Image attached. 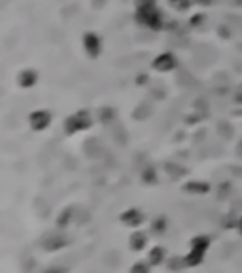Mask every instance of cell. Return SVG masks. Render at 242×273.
<instances>
[{
	"instance_id": "obj_1",
	"label": "cell",
	"mask_w": 242,
	"mask_h": 273,
	"mask_svg": "<svg viewBox=\"0 0 242 273\" xmlns=\"http://www.w3.org/2000/svg\"><path fill=\"white\" fill-rule=\"evenodd\" d=\"M137 15H138V21L142 23V25H146V27L153 29V31L161 29L163 17H161V13L155 10V6H149V8H142V10H138Z\"/></svg>"
},
{
	"instance_id": "obj_2",
	"label": "cell",
	"mask_w": 242,
	"mask_h": 273,
	"mask_svg": "<svg viewBox=\"0 0 242 273\" xmlns=\"http://www.w3.org/2000/svg\"><path fill=\"white\" fill-rule=\"evenodd\" d=\"M91 126V118L87 112H78L66 120V133H78L82 129H87Z\"/></svg>"
},
{
	"instance_id": "obj_3",
	"label": "cell",
	"mask_w": 242,
	"mask_h": 273,
	"mask_svg": "<svg viewBox=\"0 0 242 273\" xmlns=\"http://www.w3.org/2000/svg\"><path fill=\"white\" fill-rule=\"evenodd\" d=\"M208 249V237H197L193 239V245H191V252L188 256V264L193 266V264H199L202 260V254Z\"/></svg>"
},
{
	"instance_id": "obj_4",
	"label": "cell",
	"mask_w": 242,
	"mask_h": 273,
	"mask_svg": "<svg viewBox=\"0 0 242 273\" xmlns=\"http://www.w3.org/2000/svg\"><path fill=\"white\" fill-rule=\"evenodd\" d=\"M84 46L89 57H97V55L100 53V40H98V36H97L95 32H87V34H85Z\"/></svg>"
},
{
	"instance_id": "obj_5",
	"label": "cell",
	"mask_w": 242,
	"mask_h": 273,
	"mask_svg": "<svg viewBox=\"0 0 242 273\" xmlns=\"http://www.w3.org/2000/svg\"><path fill=\"white\" fill-rule=\"evenodd\" d=\"M174 67H176V57L172 53H163V55H159L157 59L153 61V68H157L161 72L172 70Z\"/></svg>"
},
{
	"instance_id": "obj_6",
	"label": "cell",
	"mask_w": 242,
	"mask_h": 273,
	"mask_svg": "<svg viewBox=\"0 0 242 273\" xmlns=\"http://www.w3.org/2000/svg\"><path fill=\"white\" fill-rule=\"evenodd\" d=\"M49 120H51L49 112L38 110V112H32L31 114V126H32V129L40 131V129H46V127L49 126Z\"/></svg>"
},
{
	"instance_id": "obj_7",
	"label": "cell",
	"mask_w": 242,
	"mask_h": 273,
	"mask_svg": "<svg viewBox=\"0 0 242 273\" xmlns=\"http://www.w3.org/2000/svg\"><path fill=\"white\" fill-rule=\"evenodd\" d=\"M19 82H21L23 87H31L36 82V72L34 70H23L21 76H19Z\"/></svg>"
},
{
	"instance_id": "obj_8",
	"label": "cell",
	"mask_w": 242,
	"mask_h": 273,
	"mask_svg": "<svg viewBox=\"0 0 242 273\" xmlns=\"http://www.w3.org/2000/svg\"><path fill=\"white\" fill-rule=\"evenodd\" d=\"M123 222L138 224V222H140V214H138V210H127L125 214H123Z\"/></svg>"
},
{
	"instance_id": "obj_9",
	"label": "cell",
	"mask_w": 242,
	"mask_h": 273,
	"mask_svg": "<svg viewBox=\"0 0 242 273\" xmlns=\"http://www.w3.org/2000/svg\"><path fill=\"white\" fill-rule=\"evenodd\" d=\"M144 241H146V237H144L142 233H137V235H133V237H131V243H133L131 247L138 251V249H142V247H144Z\"/></svg>"
},
{
	"instance_id": "obj_10",
	"label": "cell",
	"mask_w": 242,
	"mask_h": 273,
	"mask_svg": "<svg viewBox=\"0 0 242 273\" xmlns=\"http://www.w3.org/2000/svg\"><path fill=\"white\" fill-rule=\"evenodd\" d=\"M170 4L176 8V10H188L190 8V0H170Z\"/></svg>"
},
{
	"instance_id": "obj_11",
	"label": "cell",
	"mask_w": 242,
	"mask_h": 273,
	"mask_svg": "<svg viewBox=\"0 0 242 273\" xmlns=\"http://www.w3.org/2000/svg\"><path fill=\"white\" fill-rule=\"evenodd\" d=\"M161 258H163V251H161V249H153V251L149 252V260L153 264H159Z\"/></svg>"
},
{
	"instance_id": "obj_12",
	"label": "cell",
	"mask_w": 242,
	"mask_h": 273,
	"mask_svg": "<svg viewBox=\"0 0 242 273\" xmlns=\"http://www.w3.org/2000/svg\"><path fill=\"white\" fill-rule=\"evenodd\" d=\"M149 6H155L153 0H137V8L142 10V8H149Z\"/></svg>"
},
{
	"instance_id": "obj_13",
	"label": "cell",
	"mask_w": 242,
	"mask_h": 273,
	"mask_svg": "<svg viewBox=\"0 0 242 273\" xmlns=\"http://www.w3.org/2000/svg\"><path fill=\"white\" fill-rule=\"evenodd\" d=\"M190 190H197V192H206V186H188Z\"/></svg>"
},
{
	"instance_id": "obj_14",
	"label": "cell",
	"mask_w": 242,
	"mask_h": 273,
	"mask_svg": "<svg viewBox=\"0 0 242 273\" xmlns=\"http://www.w3.org/2000/svg\"><path fill=\"white\" fill-rule=\"evenodd\" d=\"M197 2H200V4H210V0H197Z\"/></svg>"
},
{
	"instance_id": "obj_15",
	"label": "cell",
	"mask_w": 242,
	"mask_h": 273,
	"mask_svg": "<svg viewBox=\"0 0 242 273\" xmlns=\"http://www.w3.org/2000/svg\"><path fill=\"white\" fill-rule=\"evenodd\" d=\"M241 230H242V222H241Z\"/></svg>"
}]
</instances>
